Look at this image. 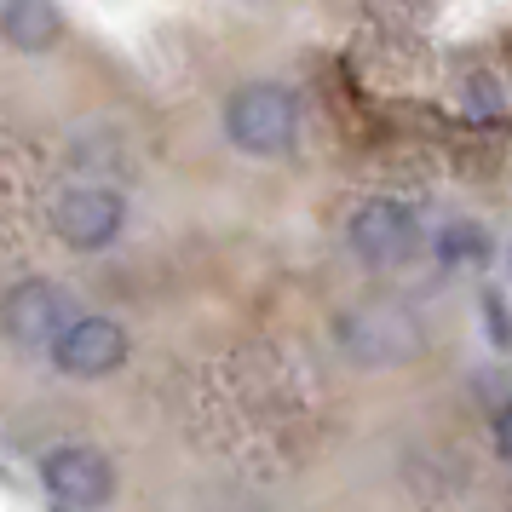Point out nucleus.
Masks as SVG:
<instances>
[{"label":"nucleus","mask_w":512,"mask_h":512,"mask_svg":"<svg viewBox=\"0 0 512 512\" xmlns=\"http://www.w3.org/2000/svg\"><path fill=\"white\" fill-rule=\"evenodd\" d=\"M443 254H455V259H478L484 254V236H478V225H449V231H443Z\"/></svg>","instance_id":"9"},{"label":"nucleus","mask_w":512,"mask_h":512,"mask_svg":"<svg viewBox=\"0 0 512 512\" xmlns=\"http://www.w3.org/2000/svg\"><path fill=\"white\" fill-rule=\"evenodd\" d=\"M334 346L357 369H403L426 351V323L403 300H363L334 317Z\"/></svg>","instance_id":"1"},{"label":"nucleus","mask_w":512,"mask_h":512,"mask_svg":"<svg viewBox=\"0 0 512 512\" xmlns=\"http://www.w3.org/2000/svg\"><path fill=\"white\" fill-rule=\"evenodd\" d=\"M489 340L507 346V317H501V294H489Z\"/></svg>","instance_id":"10"},{"label":"nucleus","mask_w":512,"mask_h":512,"mask_svg":"<svg viewBox=\"0 0 512 512\" xmlns=\"http://www.w3.org/2000/svg\"><path fill=\"white\" fill-rule=\"evenodd\" d=\"M52 231H58V242L75 248V254H104V248H116V236L127 231V202H121V190H110V185H75L52 202Z\"/></svg>","instance_id":"3"},{"label":"nucleus","mask_w":512,"mask_h":512,"mask_svg":"<svg viewBox=\"0 0 512 512\" xmlns=\"http://www.w3.org/2000/svg\"><path fill=\"white\" fill-rule=\"evenodd\" d=\"M0 29H6V41L18 52H47L64 35V18L52 6H41V0H18V6L0 12Z\"/></svg>","instance_id":"8"},{"label":"nucleus","mask_w":512,"mask_h":512,"mask_svg":"<svg viewBox=\"0 0 512 512\" xmlns=\"http://www.w3.org/2000/svg\"><path fill=\"white\" fill-rule=\"evenodd\" d=\"M75 317V300L47 277H24L12 282V294L0 300V328H6V340H18L29 351H52V340L70 328Z\"/></svg>","instance_id":"6"},{"label":"nucleus","mask_w":512,"mask_h":512,"mask_svg":"<svg viewBox=\"0 0 512 512\" xmlns=\"http://www.w3.org/2000/svg\"><path fill=\"white\" fill-rule=\"evenodd\" d=\"M41 484L58 507L70 512H104L116 495V466L104 449L93 443H58L47 461H41Z\"/></svg>","instance_id":"5"},{"label":"nucleus","mask_w":512,"mask_h":512,"mask_svg":"<svg viewBox=\"0 0 512 512\" xmlns=\"http://www.w3.org/2000/svg\"><path fill=\"white\" fill-rule=\"evenodd\" d=\"M225 139L248 156H282L300 139V93L288 81H242L225 98Z\"/></svg>","instance_id":"2"},{"label":"nucleus","mask_w":512,"mask_h":512,"mask_svg":"<svg viewBox=\"0 0 512 512\" xmlns=\"http://www.w3.org/2000/svg\"><path fill=\"white\" fill-rule=\"evenodd\" d=\"M346 242L369 271H392V265H409L420 254V219L392 196H374V202L351 213Z\"/></svg>","instance_id":"4"},{"label":"nucleus","mask_w":512,"mask_h":512,"mask_svg":"<svg viewBox=\"0 0 512 512\" xmlns=\"http://www.w3.org/2000/svg\"><path fill=\"white\" fill-rule=\"evenodd\" d=\"M127 363V328L98 311H75L70 328L52 340V369L70 380H104Z\"/></svg>","instance_id":"7"}]
</instances>
